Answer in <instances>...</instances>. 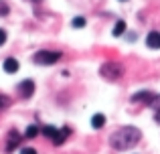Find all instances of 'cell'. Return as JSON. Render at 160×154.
<instances>
[{
	"instance_id": "ac0fdd59",
	"label": "cell",
	"mask_w": 160,
	"mask_h": 154,
	"mask_svg": "<svg viewBox=\"0 0 160 154\" xmlns=\"http://www.w3.org/2000/svg\"><path fill=\"white\" fill-rule=\"evenodd\" d=\"M154 120H156V122L160 124V110H156V116H154Z\"/></svg>"
},
{
	"instance_id": "8fae6325",
	"label": "cell",
	"mask_w": 160,
	"mask_h": 154,
	"mask_svg": "<svg viewBox=\"0 0 160 154\" xmlns=\"http://www.w3.org/2000/svg\"><path fill=\"white\" fill-rule=\"evenodd\" d=\"M124 32H126V22H124V20H118L116 27H113V31H112V35L113 37H122Z\"/></svg>"
},
{
	"instance_id": "277c9868",
	"label": "cell",
	"mask_w": 160,
	"mask_h": 154,
	"mask_svg": "<svg viewBox=\"0 0 160 154\" xmlns=\"http://www.w3.org/2000/svg\"><path fill=\"white\" fill-rule=\"evenodd\" d=\"M16 89H18V95H20V97L28 99L32 93H35V81H32V79H24V81L18 83V87H16Z\"/></svg>"
},
{
	"instance_id": "5b68a950",
	"label": "cell",
	"mask_w": 160,
	"mask_h": 154,
	"mask_svg": "<svg viewBox=\"0 0 160 154\" xmlns=\"http://www.w3.org/2000/svg\"><path fill=\"white\" fill-rule=\"evenodd\" d=\"M152 97H154V93H150V91H138V93H134L132 97H130V102H132V103H140V102H144V103H148V106H150Z\"/></svg>"
},
{
	"instance_id": "4fadbf2b",
	"label": "cell",
	"mask_w": 160,
	"mask_h": 154,
	"mask_svg": "<svg viewBox=\"0 0 160 154\" xmlns=\"http://www.w3.org/2000/svg\"><path fill=\"white\" fill-rule=\"evenodd\" d=\"M71 24H73L75 28H81V27H85V18H83V16H75Z\"/></svg>"
},
{
	"instance_id": "52a82bcc",
	"label": "cell",
	"mask_w": 160,
	"mask_h": 154,
	"mask_svg": "<svg viewBox=\"0 0 160 154\" xmlns=\"http://www.w3.org/2000/svg\"><path fill=\"white\" fill-rule=\"evenodd\" d=\"M146 45H148L150 49H160V32L158 31L148 32V37H146Z\"/></svg>"
},
{
	"instance_id": "8992f818",
	"label": "cell",
	"mask_w": 160,
	"mask_h": 154,
	"mask_svg": "<svg viewBox=\"0 0 160 154\" xmlns=\"http://www.w3.org/2000/svg\"><path fill=\"white\" fill-rule=\"evenodd\" d=\"M18 144H20V134H18V132H16V130H10V132H8V142H6V150H8V152H12V150H14L16 146H18Z\"/></svg>"
},
{
	"instance_id": "7a4b0ae2",
	"label": "cell",
	"mask_w": 160,
	"mask_h": 154,
	"mask_svg": "<svg viewBox=\"0 0 160 154\" xmlns=\"http://www.w3.org/2000/svg\"><path fill=\"white\" fill-rule=\"evenodd\" d=\"M99 75L109 79V81H116V79H120L122 75H124V67H122L120 63L109 61V63H103L102 67H99Z\"/></svg>"
},
{
	"instance_id": "d6986e66",
	"label": "cell",
	"mask_w": 160,
	"mask_h": 154,
	"mask_svg": "<svg viewBox=\"0 0 160 154\" xmlns=\"http://www.w3.org/2000/svg\"><path fill=\"white\" fill-rule=\"evenodd\" d=\"M31 2H41V0H31Z\"/></svg>"
},
{
	"instance_id": "30bf717a",
	"label": "cell",
	"mask_w": 160,
	"mask_h": 154,
	"mask_svg": "<svg viewBox=\"0 0 160 154\" xmlns=\"http://www.w3.org/2000/svg\"><path fill=\"white\" fill-rule=\"evenodd\" d=\"M39 134H41V128L32 124V126H28V128H27V132H24V138L32 140V138H37V136H39Z\"/></svg>"
},
{
	"instance_id": "9a60e30c",
	"label": "cell",
	"mask_w": 160,
	"mask_h": 154,
	"mask_svg": "<svg viewBox=\"0 0 160 154\" xmlns=\"http://www.w3.org/2000/svg\"><path fill=\"white\" fill-rule=\"evenodd\" d=\"M4 43H6V31H4V28H0V47H2Z\"/></svg>"
},
{
	"instance_id": "e0dca14e",
	"label": "cell",
	"mask_w": 160,
	"mask_h": 154,
	"mask_svg": "<svg viewBox=\"0 0 160 154\" xmlns=\"http://www.w3.org/2000/svg\"><path fill=\"white\" fill-rule=\"evenodd\" d=\"M20 154H37V152H35V148H22Z\"/></svg>"
},
{
	"instance_id": "2e32d148",
	"label": "cell",
	"mask_w": 160,
	"mask_h": 154,
	"mask_svg": "<svg viewBox=\"0 0 160 154\" xmlns=\"http://www.w3.org/2000/svg\"><path fill=\"white\" fill-rule=\"evenodd\" d=\"M4 14H8V6L4 2H0V16H4Z\"/></svg>"
},
{
	"instance_id": "5bb4252c",
	"label": "cell",
	"mask_w": 160,
	"mask_h": 154,
	"mask_svg": "<svg viewBox=\"0 0 160 154\" xmlns=\"http://www.w3.org/2000/svg\"><path fill=\"white\" fill-rule=\"evenodd\" d=\"M150 106H152L154 110H160V95H154L152 102H150Z\"/></svg>"
},
{
	"instance_id": "ba28073f",
	"label": "cell",
	"mask_w": 160,
	"mask_h": 154,
	"mask_svg": "<svg viewBox=\"0 0 160 154\" xmlns=\"http://www.w3.org/2000/svg\"><path fill=\"white\" fill-rule=\"evenodd\" d=\"M2 67H4L6 73H16V71H18V61H16L14 57H8V59H4Z\"/></svg>"
},
{
	"instance_id": "3957f363",
	"label": "cell",
	"mask_w": 160,
	"mask_h": 154,
	"mask_svg": "<svg viewBox=\"0 0 160 154\" xmlns=\"http://www.w3.org/2000/svg\"><path fill=\"white\" fill-rule=\"evenodd\" d=\"M59 59H61V53L59 51H47V49L37 51L35 55H32V63H37V65H53V63H57Z\"/></svg>"
},
{
	"instance_id": "7c38bea8",
	"label": "cell",
	"mask_w": 160,
	"mask_h": 154,
	"mask_svg": "<svg viewBox=\"0 0 160 154\" xmlns=\"http://www.w3.org/2000/svg\"><path fill=\"white\" fill-rule=\"evenodd\" d=\"M8 106H10V97H8V95H4V93H0V112L6 110Z\"/></svg>"
},
{
	"instance_id": "ffe728a7",
	"label": "cell",
	"mask_w": 160,
	"mask_h": 154,
	"mask_svg": "<svg viewBox=\"0 0 160 154\" xmlns=\"http://www.w3.org/2000/svg\"><path fill=\"white\" fill-rule=\"evenodd\" d=\"M120 2H126V0H120Z\"/></svg>"
},
{
	"instance_id": "9c48e42d",
	"label": "cell",
	"mask_w": 160,
	"mask_h": 154,
	"mask_svg": "<svg viewBox=\"0 0 160 154\" xmlns=\"http://www.w3.org/2000/svg\"><path fill=\"white\" fill-rule=\"evenodd\" d=\"M106 126V116L103 114H95L93 118H91V128L93 130H99V128Z\"/></svg>"
},
{
	"instance_id": "6da1fadb",
	"label": "cell",
	"mask_w": 160,
	"mask_h": 154,
	"mask_svg": "<svg viewBox=\"0 0 160 154\" xmlns=\"http://www.w3.org/2000/svg\"><path fill=\"white\" fill-rule=\"evenodd\" d=\"M140 138H142V134H140L138 128L124 126V128L116 130L109 136V144H112V148H116V150H128V148L136 146V144L140 142Z\"/></svg>"
}]
</instances>
